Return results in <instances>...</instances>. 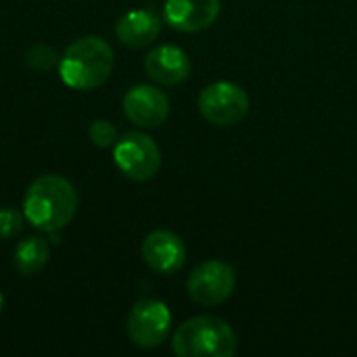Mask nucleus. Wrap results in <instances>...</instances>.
<instances>
[{
  "label": "nucleus",
  "mask_w": 357,
  "mask_h": 357,
  "mask_svg": "<svg viewBox=\"0 0 357 357\" xmlns=\"http://www.w3.org/2000/svg\"><path fill=\"white\" fill-rule=\"evenodd\" d=\"M77 192L73 184L56 174L36 178L23 197L25 220L42 232H59L71 224L77 213Z\"/></svg>",
  "instance_id": "obj_1"
},
{
  "label": "nucleus",
  "mask_w": 357,
  "mask_h": 357,
  "mask_svg": "<svg viewBox=\"0 0 357 357\" xmlns=\"http://www.w3.org/2000/svg\"><path fill=\"white\" fill-rule=\"evenodd\" d=\"M115 65L113 48L98 36H84L71 42L59 59V75L73 90L102 86Z\"/></svg>",
  "instance_id": "obj_2"
},
{
  "label": "nucleus",
  "mask_w": 357,
  "mask_h": 357,
  "mask_svg": "<svg viewBox=\"0 0 357 357\" xmlns=\"http://www.w3.org/2000/svg\"><path fill=\"white\" fill-rule=\"evenodd\" d=\"M238 349L234 328L215 316H195L182 322L172 339L178 357H232Z\"/></svg>",
  "instance_id": "obj_3"
},
{
  "label": "nucleus",
  "mask_w": 357,
  "mask_h": 357,
  "mask_svg": "<svg viewBox=\"0 0 357 357\" xmlns=\"http://www.w3.org/2000/svg\"><path fill=\"white\" fill-rule=\"evenodd\" d=\"M249 94L234 82H213L199 94L201 115L218 128L241 123L249 115Z\"/></svg>",
  "instance_id": "obj_4"
},
{
  "label": "nucleus",
  "mask_w": 357,
  "mask_h": 357,
  "mask_svg": "<svg viewBox=\"0 0 357 357\" xmlns=\"http://www.w3.org/2000/svg\"><path fill=\"white\" fill-rule=\"evenodd\" d=\"M113 161L126 178L146 182L155 178L161 167V151L149 134L128 132L115 142Z\"/></svg>",
  "instance_id": "obj_5"
},
{
  "label": "nucleus",
  "mask_w": 357,
  "mask_h": 357,
  "mask_svg": "<svg viewBox=\"0 0 357 357\" xmlns=\"http://www.w3.org/2000/svg\"><path fill=\"white\" fill-rule=\"evenodd\" d=\"M236 287V270L220 259H207L199 264L186 282L188 295L197 305L213 307L230 299Z\"/></svg>",
  "instance_id": "obj_6"
},
{
  "label": "nucleus",
  "mask_w": 357,
  "mask_h": 357,
  "mask_svg": "<svg viewBox=\"0 0 357 357\" xmlns=\"http://www.w3.org/2000/svg\"><path fill=\"white\" fill-rule=\"evenodd\" d=\"M172 331V312L163 301L142 299L128 316V337L140 349H155L167 341Z\"/></svg>",
  "instance_id": "obj_7"
},
{
  "label": "nucleus",
  "mask_w": 357,
  "mask_h": 357,
  "mask_svg": "<svg viewBox=\"0 0 357 357\" xmlns=\"http://www.w3.org/2000/svg\"><path fill=\"white\" fill-rule=\"evenodd\" d=\"M123 113L138 128H159L169 117V98L157 86L138 84L126 92Z\"/></svg>",
  "instance_id": "obj_8"
},
{
  "label": "nucleus",
  "mask_w": 357,
  "mask_h": 357,
  "mask_svg": "<svg viewBox=\"0 0 357 357\" xmlns=\"http://www.w3.org/2000/svg\"><path fill=\"white\" fill-rule=\"evenodd\" d=\"M142 259L157 274H174L186 264V245L172 230H155L142 243Z\"/></svg>",
  "instance_id": "obj_9"
},
{
  "label": "nucleus",
  "mask_w": 357,
  "mask_h": 357,
  "mask_svg": "<svg viewBox=\"0 0 357 357\" xmlns=\"http://www.w3.org/2000/svg\"><path fill=\"white\" fill-rule=\"evenodd\" d=\"M222 10L220 0H165L163 17L169 27L195 33L211 27Z\"/></svg>",
  "instance_id": "obj_10"
},
{
  "label": "nucleus",
  "mask_w": 357,
  "mask_h": 357,
  "mask_svg": "<svg viewBox=\"0 0 357 357\" xmlns=\"http://www.w3.org/2000/svg\"><path fill=\"white\" fill-rule=\"evenodd\" d=\"M192 63L188 54L172 44H163L153 48L144 56V71L146 75L161 84V86H178L188 79Z\"/></svg>",
  "instance_id": "obj_11"
},
{
  "label": "nucleus",
  "mask_w": 357,
  "mask_h": 357,
  "mask_svg": "<svg viewBox=\"0 0 357 357\" xmlns=\"http://www.w3.org/2000/svg\"><path fill=\"white\" fill-rule=\"evenodd\" d=\"M115 33L119 42L128 48H144L153 44L161 33V19L149 8H136L126 13L117 25Z\"/></svg>",
  "instance_id": "obj_12"
},
{
  "label": "nucleus",
  "mask_w": 357,
  "mask_h": 357,
  "mask_svg": "<svg viewBox=\"0 0 357 357\" xmlns=\"http://www.w3.org/2000/svg\"><path fill=\"white\" fill-rule=\"evenodd\" d=\"M50 259V247L42 236H29L15 247V268L21 276L40 274Z\"/></svg>",
  "instance_id": "obj_13"
},
{
  "label": "nucleus",
  "mask_w": 357,
  "mask_h": 357,
  "mask_svg": "<svg viewBox=\"0 0 357 357\" xmlns=\"http://www.w3.org/2000/svg\"><path fill=\"white\" fill-rule=\"evenodd\" d=\"M59 54L54 52V48L46 46V44H36L27 50L25 54V63L29 69L38 71V73H44L52 67H59Z\"/></svg>",
  "instance_id": "obj_14"
},
{
  "label": "nucleus",
  "mask_w": 357,
  "mask_h": 357,
  "mask_svg": "<svg viewBox=\"0 0 357 357\" xmlns=\"http://www.w3.org/2000/svg\"><path fill=\"white\" fill-rule=\"evenodd\" d=\"M90 140L92 144L100 146V149H109V146H115V142L119 140V134H117V128L107 121V119H94L90 123Z\"/></svg>",
  "instance_id": "obj_15"
},
{
  "label": "nucleus",
  "mask_w": 357,
  "mask_h": 357,
  "mask_svg": "<svg viewBox=\"0 0 357 357\" xmlns=\"http://www.w3.org/2000/svg\"><path fill=\"white\" fill-rule=\"evenodd\" d=\"M25 215L15 209H0V238H15L23 230Z\"/></svg>",
  "instance_id": "obj_16"
},
{
  "label": "nucleus",
  "mask_w": 357,
  "mask_h": 357,
  "mask_svg": "<svg viewBox=\"0 0 357 357\" xmlns=\"http://www.w3.org/2000/svg\"><path fill=\"white\" fill-rule=\"evenodd\" d=\"M2 305H4V297H2V293H0V312H2Z\"/></svg>",
  "instance_id": "obj_17"
}]
</instances>
